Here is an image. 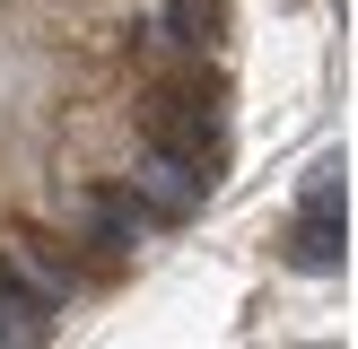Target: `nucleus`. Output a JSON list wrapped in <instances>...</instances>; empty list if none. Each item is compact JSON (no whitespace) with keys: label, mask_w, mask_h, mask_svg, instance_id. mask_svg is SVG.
<instances>
[{"label":"nucleus","mask_w":358,"mask_h":349,"mask_svg":"<svg viewBox=\"0 0 358 349\" xmlns=\"http://www.w3.org/2000/svg\"><path fill=\"white\" fill-rule=\"evenodd\" d=\"M289 262L297 271H341L350 262V218H332V209H306L289 236Z\"/></svg>","instance_id":"obj_1"},{"label":"nucleus","mask_w":358,"mask_h":349,"mask_svg":"<svg viewBox=\"0 0 358 349\" xmlns=\"http://www.w3.org/2000/svg\"><path fill=\"white\" fill-rule=\"evenodd\" d=\"M306 209H332V218H350V174H341V157H324V166L306 174Z\"/></svg>","instance_id":"obj_3"},{"label":"nucleus","mask_w":358,"mask_h":349,"mask_svg":"<svg viewBox=\"0 0 358 349\" xmlns=\"http://www.w3.org/2000/svg\"><path fill=\"white\" fill-rule=\"evenodd\" d=\"M44 332V306H17V297H0V341H35Z\"/></svg>","instance_id":"obj_4"},{"label":"nucleus","mask_w":358,"mask_h":349,"mask_svg":"<svg viewBox=\"0 0 358 349\" xmlns=\"http://www.w3.org/2000/svg\"><path fill=\"white\" fill-rule=\"evenodd\" d=\"M140 184H149V192H157L166 209H192V201H201V184H210V174H192L184 157H149V174H140Z\"/></svg>","instance_id":"obj_2"}]
</instances>
